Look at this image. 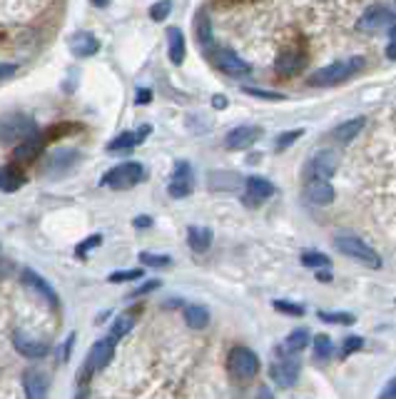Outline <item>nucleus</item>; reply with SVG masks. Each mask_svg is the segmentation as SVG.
<instances>
[{
  "instance_id": "nucleus-1",
  "label": "nucleus",
  "mask_w": 396,
  "mask_h": 399,
  "mask_svg": "<svg viewBox=\"0 0 396 399\" xmlns=\"http://www.w3.org/2000/svg\"><path fill=\"white\" fill-rule=\"evenodd\" d=\"M334 247H337L344 257L356 260V263L367 265V267H374V269L381 267V257L377 255V250H374L372 244L364 242L361 237H356V235L339 233L337 237H334Z\"/></svg>"
},
{
  "instance_id": "nucleus-2",
  "label": "nucleus",
  "mask_w": 396,
  "mask_h": 399,
  "mask_svg": "<svg viewBox=\"0 0 396 399\" xmlns=\"http://www.w3.org/2000/svg\"><path fill=\"white\" fill-rule=\"evenodd\" d=\"M364 65V58H349V60H337L331 65H324L319 70H314L309 75V85H319V88H331L344 80H349L359 68Z\"/></svg>"
},
{
  "instance_id": "nucleus-3",
  "label": "nucleus",
  "mask_w": 396,
  "mask_h": 399,
  "mask_svg": "<svg viewBox=\"0 0 396 399\" xmlns=\"http://www.w3.org/2000/svg\"><path fill=\"white\" fill-rule=\"evenodd\" d=\"M145 180V165L142 162H122V165L113 167L102 175V185L110 187V190H130L137 182Z\"/></svg>"
},
{
  "instance_id": "nucleus-4",
  "label": "nucleus",
  "mask_w": 396,
  "mask_h": 399,
  "mask_svg": "<svg viewBox=\"0 0 396 399\" xmlns=\"http://www.w3.org/2000/svg\"><path fill=\"white\" fill-rule=\"evenodd\" d=\"M227 370L232 372V377L247 382L260 372V357L249 347H235L227 357Z\"/></svg>"
},
{
  "instance_id": "nucleus-5",
  "label": "nucleus",
  "mask_w": 396,
  "mask_h": 399,
  "mask_svg": "<svg viewBox=\"0 0 396 399\" xmlns=\"http://www.w3.org/2000/svg\"><path fill=\"white\" fill-rule=\"evenodd\" d=\"M299 370H302L299 359H296L294 354H290V352H282V357L272 364L269 377H272V382L277 384V387L287 389V387H292V384H296V380H299Z\"/></svg>"
},
{
  "instance_id": "nucleus-6",
  "label": "nucleus",
  "mask_w": 396,
  "mask_h": 399,
  "mask_svg": "<svg viewBox=\"0 0 396 399\" xmlns=\"http://www.w3.org/2000/svg\"><path fill=\"white\" fill-rule=\"evenodd\" d=\"M339 157L334 150H319L317 155L309 157L307 167H304V175L307 180H331L337 173Z\"/></svg>"
},
{
  "instance_id": "nucleus-7",
  "label": "nucleus",
  "mask_w": 396,
  "mask_h": 399,
  "mask_svg": "<svg viewBox=\"0 0 396 399\" xmlns=\"http://www.w3.org/2000/svg\"><path fill=\"white\" fill-rule=\"evenodd\" d=\"M195 190V175H192V167H189L187 160H180L175 165V173H172V180H170V197L175 200H182V197H189Z\"/></svg>"
},
{
  "instance_id": "nucleus-8",
  "label": "nucleus",
  "mask_w": 396,
  "mask_h": 399,
  "mask_svg": "<svg viewBox=\"0 0 396 399\" xmlns=\"http://www.w3.org/2000/svg\"><path fill=\"white\" fill-rule=\"evenodd\" d=\"M115 354V337H105V340H97L90 347L88 362H85V372H102L110 364Z\"/></svg>"
},
{
  "instance_id": "nucleus-9",
  "label": "nucleus",
  "mask_w": 396,
  "mask_h": 399,
  "mask_svg": "<svg viewBox=\"0 0 396 399\" xmlns=\"http://www.w3.org/2000/svg\"><path fill=\"white\" fill-rule=\"evenodd\" d=\"M35 135V125H33V120L25 118V115H13L3 123V140L6 143H13V140H28V137Z\"/></svg>"
},
{
  "instance_id": "nucleus-10",
  "label": "nucleus",
  "mask_w": 396,
  "mask_h": 399,
  "mask_svg": "<svg viewBox=\"0 0 396 399\" xmlns=\"http://www.w3.org/2000/svg\"><path fill=\"white\" fill-rule=\"evenodd\" d=\"M272 195H274V185L269 180L252 175V178H247V182H244V205H249V208H257V205H262Z\"/></svg>"
},
{
  "instance_id": "nucleus-11",
  "label": "nucleus",
  "mask_w": 396,
  "mask_h": 399,
  "mask_svg": "<svg viewBox=\"0 0 396 399\" xmlns=\"http://www.w3.org/2000/svg\"><path fill=\"white\" fill-rule=\"evenodd\" d=\"M262 137V127L255 125H237L225 135V148L227 150H247Z\"/></svg>"
},
{
  "instance_id": "nucleus-12",
  "label": "nucleus",
  "mask_w": 396,
  "mask_h": 399,
  "mask_svg": "<svg viewBox=\"0 0 396 399\" xmlns=\"http://www.w3.org/2000/svg\"><path fill=\"white\" fill-rule=\"evenodd\" d=\"M45 143H47V137L35 132L33 137H28V140L15 145V150H13V162H18V165H30V162H35L38 155L42 152V148H45Z\"/></svg>"
},
{
  "instance_id": "nucleus-13",
  "label": "nucleus",
  "mask_w": 396,
  "mask_h": 399,
  "mask_svg": "<svg viewBox=\"0 0 396 399\" xmlns=\"http://www.w3.org/2000/svg\"><path fill=\"white\" fill-rule=\"evenodd\" d=\"M20 280H23V285L25 287H30L33 292H38L42 299H45L50 307H58V295H55V290H53V285L45 280V277H40V274L35 272V269H30V267H25L23 269V274H20Z\"/></svg>"
},
{
  "instance_id": "nucleus-14",
  "label": "nucleus",
  "mask_w": 396,
  "mask_h": 399,
  "mask_svg": "<svg viewBox=\"0 0 396 399\" xmlns=\"http://www.w3.org/2000/svg\"><path fill=\"white\" fill-rule=\"evenodd\" d=\"M396 15L386 6H372L364 10V15L359 18L361 30H379V28H394Z\"/></svg>"
},
{
  "instance_id": "nucleus-15",
  "label": "nucleus",
  "mask_w": 396,
  "mask_h": 399,
  "mask_svg": "<svg viewBox=\"0 0 396 399\" xmlns=\"http://www.w3.org/2000/svg\"><path fill=\"white\" fill-rule=\"evenodd\" d=\"M13 345H15V350L28 359H38V357H45L47 354V342L30 337V334L23 332V329H15V332H13Z\"/></svg>"
},
{
  "instance_id": "nucleus-16",
  "label": "nucleus",
  "mask_w": 396,
  "mask_h": 399,
  "mask_svg": "<svg viewBox=\"0 0 396 399\" xmlns=\"http://www.w3.org/2000/svg\"><path fill=\"white\" fill-rule=\"evenodd\" d=\"M214 65H217L219 70L230 72V75H247V72L252 70V68L230 48H219L217 53H214Z\"/></svg>"
},
{
  "instance_id": "nucleus-17",
  "label": "nucleus",
  "mask_w": 396,
  "mask_h": 399,
  "mask_svg": "<svg viewBox=\"0 0 396 399\" xmlns=\"http://www.w3.org/2000/svg\"><path fill=\"white\" fill-rule=\"evenodd\" d=\"M150 130H152L150 125H142L140 130L122 132V135H118L115 140H110V145H107V152H127V150L137 148V145L145 143V137L150 135Z\"/></svg>"
},
{
  "instance_id": "nucleus-18",
  "label": "nucleus",
  "mask_w": 396,
  "mask_h": 399,
  "mask_svg": "<svg viewBox=\"0 0 396 399\" xmlns=\"http://www.w3.org/2000/svg\"><path fill=\"white\" fill-rule=\"evenodd\" d=\"M23 392L25 399H47V375L40 370L23 372Z\"/></svg>"
},
{
  "instance_id": "nucleus-19",
  "label": "nucleus",
  "mask_w": 396,
  "mask_h": 399,
  "mask_svg": "<svg viewBox=\"0 0 396 399\" xmlns=\"http://www.w3.org/2000/svg\"><path fill=\"white\" fill-rule=\"evenodd\" d=\"M70 50L77 58H93V55L100 50V42H97V38H95L93 33H88V30H77V33L70 36Z\"/></svg>"
},
{
  "instance_id": "nucleus-20",
  "label": "nucleus",
  "mask_w": 396,
  "mask_h": 399,
  "mask_svg": "<svg viewBox=\"0 0 396 399\" xmlns=\"http://www.w3.org/2000/svg\"><path fill=\"white\" fill-rule=\"evenodd\" d=\"M307 200L312 205H331L334 203V187L329 180H307Z\"/></svg>"
},
{
  "instance_id": "nucleus-21",
  "label": "nucleus",
  "mask_w": 396,
  "mask_h": 399,
  "mask_svg": "<svg viewBox=\"0 0 396 399\" xmlns=\"http://www.w3.org/2000/svg\"><path fill=\"white\" fill-rule=\"evenodd\" d=\"M167 55H170L172 65H182L187 48H184V33L180 28L167 30Z\"/></svg>"
},
{
  "instance_id": "nucleus-22",
  "label": "nucleus",
  "mask_w": 396,
  "mask_h": 399,
  "mask_svg": "<svg viewBox=\"0 0 396 399\" xmlns=\"http://www.w3.org/2000/svg\"><path fill=\"white\" fill-rule=\"evenodd\" d=\"M195 38L202 48H214V33H212V20H209V13L202 8L195 15Z\"/></svg>"
},
{
  "instance_id": "nucleus-23",
  "label": "nucleus",
  "mask_w": 396,
  "mask_h": 399,
  "mask_svg": "<svg viewBox=\"0 0 396 399\" xmlns=\"http://www.w3.org/2000/svg\"><path fill=\"white\" fill-rule=\"evenodd\" d=\"M364 125H367V118H351V120H347V123H342V125L334 127L331 137H334L339 145H349L351 140L359 135Z\"/></svg>"
},
{
  "instance_id": "nucleus-24",
  "label": "nucleus",
  "mask_w": 396,
  "mask_h": 399,
  "mask_svg": "<svg viewBox=\"0 0 396 399\" xmlns=\"http://www.w3.org/2000/svg\"><path fill=\"white\" fill-rule=\"evenodd\" d=\"M187 244L195 252H207L212 244V230L209 227H189L187 230Z\"/></svg>"
},
{
  "instance_id": "nucleus-25",
  "label": "nucleus",
  "mask_w": 396,
  "mask_h": 399,
  "mask_svg": "<svg viewBox=\"0 0 396 399\" xmlns=\"http://www.w3.org/2000/svg\"><path fill=\"white\" fill-rule=\"evenodd\" d=\"M184 322H187V327L192 329H205L209 324L207 307H202V304H187V307H184Z\"/></svg>"
},
{
  "instance_id": "nucleus-26",
  "label": "nucleus",
  "mask_w": 396,
  "mask_h": 399,
  "mask_svg": "<svg viewBox=\"0 0 396 399\" xmlns=\"http://www.w3.org/2000/svg\"><path fill=\"white\" fill-rule=\"evenodd\" d=\"M3 192H15V190H20V187L25 185V175L18 170V165H6L3 167Z\"/></svg>"
},
{
  "instance_id": "nucleus-27",
  "label": "nucleus",
  "mask_w": 396,
  "mask_h": 399,
  "mask_svg": "<svg viewBox=\"0 0 396 399\" xmlns=\"http://www.w3.org/2000/svg\"><path fill=\"white\" fill-rule=\"evenodd\" d=\"M299 70H302V58L296 53H282L277 58V72L284 75V78H290V75H294Z\"/></svg>"
},
{
  "instance_id": "nucleus-28",
  "label": "nucleus",
  "mask_w": 396,
  "mask_h": 399,
  "mask_svg": "<svg viewBox=\"0 0 396 399\" xmlns=\"http://www.w3.org/2000/svg\"><path fill=\"white\" fill-rule=\"evenodd\" d=\"M307 342H309V332L307 329H294V332L284 340V352H290V354H294V352H302L304 347H307Z\"/></svg>"
},
{
  "instance_id": "nucleus-29",
  "label": "nucleus",
  "mask_w": 396,
  "mask_h": 399,
  "mask_svg": "<svg viewBox=\"0 0 396 399\" xmlns=\"http://www.w3.org/2000/svg\"><path fill=\"white\" fill-rule=\"evenodd\" d=\"M135 327V315L132 312H125V315H118V320L113 322V337L115 340H122L125 334Z\"/></svg>"
},
{
  "instance_id": "nucleus-30",
  "label": "nucleus",
  "mask_w": 396,
  "mask_h": 399,
  "mask_svg": "<svg viewBox=\"0 0 396 399\" xmlns=\"http://www.w3.org/2000/svg\"><path fill=\"white\" fill-rule=\"evenodd\" d=\"M302 265L304 267H312V269H329L331 260L326 255H322V252H304Z\"/></svg>"
},
{
  "instance_id": "nucleus-31",
  "label": "nucleus",
  "mask_w": 396,
  "mask_h": 399,
  "mask_svg": "<svg viewBox=\"0 0 396 399\" xmlns=\"http://www.w3.org/2000/svg\"><path fill=\"white\" fill-rule=\"evenodd\" d=\"M331 352H334V347H331V340L326 337V334H319V337L314 340V357L319 359V362H324V359L331 357Z\"/></svg>"
},
{
  "instance_id": "nucleus-32",
  "label": "nucleus",
  "mask_w": 396,
  "mask_h": 399,
  "mask_svg": "<svg viewBox=\"0 0 396 399\" xmlns=\"http://www.w3.org/2000/svg\"><path fill=\"white\" fill-rule=\"evenodd\" d=\"M319 320L329 322V324H354L356 317L351 312H319Z\"/></svg>"
},
{
  "instance_id": "nucleus-33",
  "label": "nucleus",
  "mask_w": 396,
  "mask_h": 399,
  "mask_svg": "<svg viewBox=\"0 0 396 399\" xmlns=\"http://www.w3.org/2000/svg\"><path fill=\"white\" fill-rule=\"evenodd\" d=\"M272 307L277 312H284V315H290V317H302L304 315V304L287 302V299H274Z\"/></svg>"
},
{
  "instance_id": "nucleus-34",
  "label": "nucleus",
  "mask_w": 396,
  "mask_h": 399,
  "mask_svg": "<svg viewBox=\"0 0 396 399\" xmlns=\"http://www.w3.org/2000/svg\"><path fill=\"white\" fill-rule=\"evenodd\" d=\"M135 280H142V269H120V272H113L107 277V282H113V285H120V282H135Z\"/></svg>"
},
{
  "instance_id": "nucleus-35",
  "label": "nucleus",
  "mask_w": 396,
  "mask_h": 399,
  "mask_svg": "<svg viewBox=\"0 0 396 399\" xmlns=\"http://www.w3.org/2000/svg\"><path fill=\"white\" fill-rule=\"evenodd\" d=\"M140 263L148 265V267H170L172 260L167 255H152V252H142Z\"/></svg>"
},
{
  "instance_id": "nucleus-36",
  "label": "nucleus",
  "mask_w": 396,
  "mask_h": 399,
  "mask_svg": "<svg viewBox=\"0 0 396 399\" xmlns=\"http://www.w3.org/2000/svg\"><path fill=\"white\" fill-rule=\"evenodd\" d=\"M170 13H172V0H160V3H155V6L150 8V18L162 23V20H167Z\"/></svg>"
},
{
  "instance_id": "nucleus-37",
  "label": "nucleus",
  "mask_w": 396,
  "mask_h": 399,
  "mask_svg": "<svg viewBox=\"0 0 396 399\" xmlns=\"http://www.w3.org/2000/svg\"><path fill=\"white\" fill-rule=\"evenodd\" d=\"M102 244V235H90V237H85L83 242L75 247V255L77 257H85L90 250H95V247H100Z\"/></svg>"
},
{
  "instance_id": "nucleus-38",
  "label": "nucleus",
  "mask_w": 396,
  "mask_h": 399,
  "mask_svg": "<svg viewBox=\"0 0 396 399\" xmlns=\"http://www.w3.org/2000/svg\"><path fill=\"white\" fill-rule=\"evenodd\" d=\"M304 135V130H290V132H282V135L277 137V150H287L290 145H294L299 137Z\"/></svg>"
},
{
  "instance_id": "nucleus-39",
  "label": "nucleus",
  "mask_w": 396,
  "mask_h": 399,
  "mask_svg": "<svg viewBox=\"0 0 396 399\" xmlns=\"http://www.w3.org/2000/svg\"><path fill=\"white\" fill-rule=\"evenodd\" d=\"M247 95H255V97H262V100H284L282 93H267V90H260V88H244Z\"/></svg>"
},
{
  "instance_id": "nucleus-40",
  "label": "nucleus",
  "mask_w": 396,
  "mask_h": 399,
  "mask_svg": "<svg viewBox=\"0 0 396 399\" xmlns=\"http://www.w3.org/2000/svg\"><path fill=\"white\" fill-rule=\"evenodd\" d=\"M361 347H364V340H361V337H347V340H344L342 352L344 354H354V352L361 350Z\"/></svg>"
},
{
  "instance_id": "nucleus-41",
  "label": "nucleus",
  "mask_w": 396,
  "mask_h": 399,
  "mask_svg": "<svg viewBox=\"0 0 396 399\" xmlns=\"http://www.w3.org/2000/svg\"><path fill=\"white\" fill-rule=\"evenodd\" d=\"M379 399H396V377H391L384 384V389L379 392Z\"/></svg>"
},
{
  "instance_id": "nucleus-42",
  "label": "nucleus",
  "mask_w": 396,
  "mask_h": 399,
  "mask_svg": "<svg viewBox=\"0 0 396 399\" xmlns=\"http://www.w3.org/2000/svg\"><path fill=\"white\" fill-rule=\"evenodd\" d=\"M135 100H137V105H148V102L152 100V93H150V90H137Z\"/></svg>"
},
{
  "instance_id": "nucleus-43",
  "label": "nucleus",
  "mask_w": 396,
  "mask_h": 399,
  "mask_svg": "<svg viewBox=\"0 0 396 399\" xmlns=\"http://www.w3.org/2000/svg\"><path fill=\"white\" fill-rule=\"evenodd\" d=\"M15 70H18V65H13V63H3V80H10Z\"/></svg>"
},
{
  "instance_id": "nucleus-44",
  "label": "nucleus",
  "mask_w": 396,
  "mask_h": 399,
  "mask_svg": "<svg viewBox=\"0 0 396 399\" xmlns=\"http://www.w3.org/2000/svg\"><path fill=\"white\" fill-rule=\"evenodd\" d=\"M155 287H160V280H152V282H148V285H142L140 290H137V295H148L150 290H155Z\"/></svg>"
},
{
  "instance_id": "nucleus-45",
  "label": "nucleus",
  "mask_w": 396,
  "mask_h": 399,
  "mask_svg": "<svg viewBox=\"0 0 396 399\" xmlns=\"http://www.w3.org/2000/svg\"><path fill=\"white\" fill-rule=\"evenodd\" d=\"M132 225H135V227H140V230H142V227H150V225H152V220H150V217H145V214H142V217H135V220H132Z\"/></svg>"
},
{
  "instance_id": "nucleus-46",
  "label": "nucleus",
  "mask_w": 396,
  "mask_h": 399,
  "mask_svg": "<svg viewBox=\"0 0 396 399\" xmlns=\"http://www.w3.org/2000/svg\"><path fill=\"white\" fill-rule=\"evenodd\" d=\"M212 105L217 107V110H225V107H227V97L225 95H214L212 97Z\"/></svg>"
},
{
  "instance_id": "nucleus-47",
  "label": "nucleus",
  "mask_w": 396,
  "mask_h": 399,
  "mask_svg": "<svg viewBox=\"0 0 396 399\" xmlns=\"http://www.w3.org/2000/svg\"><path fill=\"white\" fill-rule=\"evenodd\" d=\"M257 399H274V394L269 392L267 387H260V392H257Z\"/></svg>"
},
{
  "instance_id": "nucleus-48",
  "label": "nucleus",
  "mask_w": 396,
  "mask_h": 399,
  "mask_svg": "<svg viewBox=\"0 0 396 399\" xmlns=\"http://www.w3.org/2000/svg\"><path fill=\"white\" fill-rule=\"evenodd\" d=\"M386 58H389V60H396V45H394V42H391L389 48H386Z\"/></svg>"
},
{
  "instance_id": "nucleus-49",
  "label": "nucleus",
  "mask_w": 396,
  "mask_h": 399,
  "mask_svg": "<svg viewBox=\"0 0 396 399\" xmlns=\"http://www.w3.org/2000/svg\"><path fill=\"white\" fill-rule=\"evenodd\" d=\"M90 3H93V6H97V8H107V6H110V0H90Z\"/></svg>"
},
{
  "instance_id": "nucleus-50",
  "label": "nucleus",
  "mask_w": 396,
  "mask_h": 399,
  "mask_svg": "<svg viewBox=\"0 0 396 399\" xmlns=\"http://www.w3.org/2000/svg\"><path fill=\"white\" fill-rule=\"evenodd\" d=\"M389 38H391V42L396 45V25H394V28H389Z\"/></svg>"
}]
</instances>
